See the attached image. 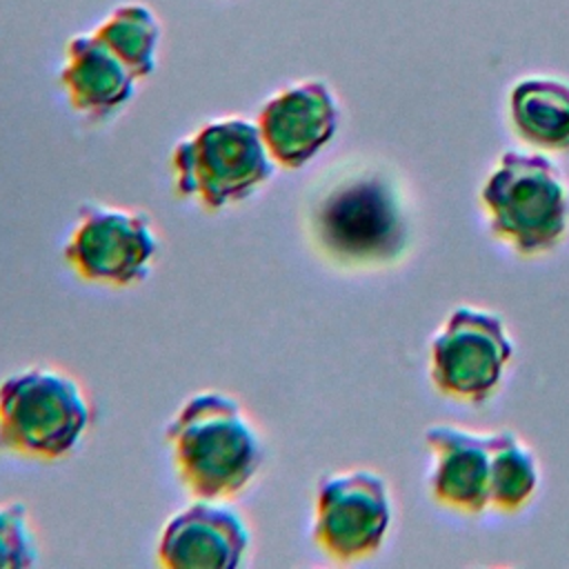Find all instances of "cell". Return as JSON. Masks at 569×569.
<instances>
[{"instance_id":"8fae6325","label":"cell","mask_w":569,"mask_h":569,"mask_svg":"<svg viewBox=\"0 0 569 569\" xmlns=\"http://www.w3.org/2000/svg\"><path fill=\"white\" fill-rule=\"evenodd\" d=\"M425 442L431 451V498L458 513L485 511L491 485V433L433 425L425 431Z\"/></svg>"},{"instance_id":"7a4b0ae2","label":"cell","mask_w":569,"mask_h":569,"mask_svg":"<svg viewBox=\"0 0 569 569\" xmlns=\"http://www.w3.org/2000/svg\"><path fill=\"white\" fill-rule=\"evenodd\" d=\"M489 231L520 256L558 247L569 224L565 176L540 153L505 151L480 187Z\"/></svg>"},{"instance_id":"9a60e30c","label":"cell","mask_w":569,"mask_h":569,"mask_svg":"<svg viewBox=\"0 0 569 569\" xmlns=\"http://www.w3.org/2000/svg\"><path fill=\"white\" fill-rule=\"evenodd\" d=\"M538 462L531 449L511 431L491 433L489 507L500 513L520 511L538 489Z\"/></svg>"},{"instance_id":"2e32d148","label":"cell","mask_w":569,"mask_h":569,"mask_svg":"<svg viewBox=\"0 0 569 569\" xmlns=\"http://www.w3.org/2000/svg\"><path fill=\"white\" fill-rule=\"evenodd\" d=\"M38 562V540L29 509L18 502H0V569H24Z\"/></svg>"},{"instance_id":"277c9868","label":"cell","mask_w":569,"mask_h":569,"mask_svg":"<svg viewBox=\"0 0 569 569\" xmlns=\"http://www.w3.org/2000/svg\"><path fill=\"white\" fill-rule=\"evenodd\" d=\"M91 405L78 380L27 367L0 382V447L33 460H60L84 438Z\"/></svg>"},{"instance_id":"4fadbf2b","label":"cell","mask_w":569,"mask_h":569,"mask_svg":"<svg viewBox=\"0 0 569 569\" xmlns=\"http://www.w3.org/2000/svg\"><path fill=\"white\" fill-rule=\"evenodd\" d=\"M509 118L529 144L569 149V84L542 76L518 80L509 91Z\"/></svg>"},{"instance_id":"5b68a950","label":"cell","mask_w":569,"mask_h":569,"mask_svg":"<svg viewBox=\"0 0 569 569\" xmlns=\"http://www.w3.org/2000/svg\"><path fill=\"white\" fill-rule=\"evenodd\" d=\"M313 233L320 247L349 264L389 260L405 238V220L391 184L378 173L338 180L316 202Z\"/></svg>"},{"instance_id":"9c48e42d","label":"cell","mask_w":569,"mask_h":569,"mask_svg":"<svg viewBox=\"0 0 569 569\" xmlns=\"http://www.w3.org/2000/svg\"><path fill=\"white\" fill-rule=\"evenodd\" d=\"M256 122L273 162L284 169H300L331 142L340 109L331 87L309 78L273 93Z\"/></svg>"},{"instance_id":"8992f818","label":"cell","mask_w":569,"mask_h":569,"mask_svg":"<svg viewBox=\"0 0 569 569\" xmlns=\"http://www.w3.org/2000/svg\"><path fill=\"white\" fill-rule=\"evenodd\" d=\"M160 251L153 220L138 209L89 202L62 247L69 269L93 284L131 287L144 280Z\"/></svg>"},{"instance_id":"52a82bcc","label":"cell","mask_w":569,"mask_h":569,"mask_svg":"<svg viewBox=\"0 0 569 569\" xmlns=\"http://www.w3.org/2000/svg\"><path fill=\"white\" fill-rule=\"evenodd\" d=\"M513 345L500 316L469 305L456 307L429 345V376L449 398L482 402L500 385Z\"/></svg>"},{"instance_id":"ba28073f","label":"cell","mask_w":569,"mask_h":569,"mask_svg":"<svg viewBox=\"0 0 569 569\" xmlns=\"http://www.w3.org/2000/svg\"><path fill=\"white\" fill-rule=\"evenodd\" d=\"M391 522V500L382 476L349 469L325 476L316 489L313 540L338 562L376 553Z\"/></svg>"},{"instance_id":"5bb4252c","label":"cell","mask_w":569,"mask_h":569,"mask_svg":"<svg viewBox=\"0 0 569 569\" xmlns=\"http://www.w3.org/2000/svg\"><path fill=\"white\" fill-rule=\"evenodd\" d=\"M96 33L122 58L138 80L149 78L158 67L162 24L156 11L144 2L116 7Z\"/></svg>"},{"instance_id":"7c38bea8","label":"cell","mask_w":569,"mask_h":569,"mask_svg":"<svg viewBox=\"0 0 569 569\" xmlns=\"http://www.w3.org/2000/svg\"><path fill=\"white\" fill-rule=\"evenodd\" d=\"M64 53L60 84L73 111L107 120L129 104L138 78L96 31L73 36Z\"/></svg>"},{"instance_id":"6da1fadb","label":"cell","mask_w":569,"mask_h":569,"mask_svg":"<svg viewBox=\"0 0 569 569\" xmlns=\"http://www.w3.org/2000/svg\"><path fill=\"white\" fill-rule=\"evenodd\" d=\"M167 445L182 487L198 500L233 498L262 465L260 436L224 391L189 396L167 425Z\"/></svg>"},{"instance_id":"30bf717a","label":"cell","mask_w":569,"mask_h":569,"mask_svg":"<svg viewBox=\"0 0 569 569\" xmlns=\"http://www.w3.org/2000/svg\"><path fill=\"white\" fill-rule=\"evenodd\" d=\"M251 545L240 511L222 500H198L167 520L158 538V562L167 569H233Z\"/></svg>"},{"instance_id":"3957f363","label":"cell","mask_w":569,"mask_h":569,"mask_svg":"<svg viewBox=\"0 0 569 569\" xmlns=\"http://www.w3.org/2000/svg\"><path fill=\"white\" fill-rule=\"evenodd\" d=\"M276 167L258 122L242 116L213 118L171 151L176 193L211 211L260 191Z\"/></svg>"}]
</instances>
